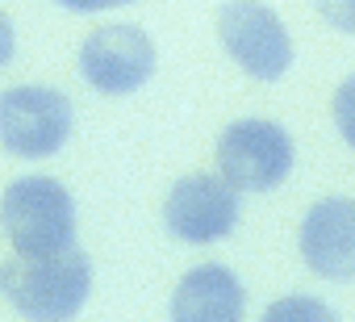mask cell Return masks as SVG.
Here are the masks:
<instances>
[{
	"label": "cell",
	"instance_id": "obj_1",
	"mask_svg": "<svg viewBox=\"0 0 355 322\" xmlns=\"http://www.w3.org/2000/svg\"><path fill=\"white\" fill-rule=\"evenodd\" d=\"M0 230L17 255H59L76 243V201L51 176H21L0 197Z\"/></svg>",
	"mask_w": 355,
	"mask_h": 322
},
{
	"label": "cell",
	"instance_id": "obj_2",
	"mask_svg": "<svg viewBox=\"0 0 355 322\" xmlns=\"http://www.w3.org/2000/svg\"><path fill=\"white\" fill-rule=\"evenodd\" d=\"M5 289L26 318H71L88 301L92 264L76 247L59 255H21V264H9Z\"/></svg>",
	"mask_w": 355,
	"mask_h": 322
},
{
	"label": "cell",
	"instance_id": "obj_3",
	"mask_svg": "<svg viewBox=\"0 0 355 322\" xmlns=\"http://www.w3.org/2000/svg\"><path fill=\"white\" fill-rule=\"evenodd\" d=\"M218 168L239 193H268L293 172V138L276 121L243 117L218 138Z\"/></svg>",
	"mask_w": 355,
	"mask_h": 322
},
{
	"label": "cell",
	"instance_id": "obj_4",
	"mask_svg": "<svg viewBox=\"0 0 355 322\" xmlns=\"http://www.w3.org/2000/svg\"><path fill=\"white\" fill-rule=\"evenodd\" d=\"M71 134V101L55 88L21 84L0 92V146L21 159L55 155Z\"/></svg>",
	"mask_w": 355,
	"mask_h": 322
},
{
	"label": "cell",
	"instance_id": "obj_5",
	"mask_svg": "<svg viewBox=\"0 0 355 322\" xmlns=\"http://www.w3.org/2000/svg\"><path fill=\"white\" fill-rule=\"evenodd\" d=\"M218 34L230 59L255 80H280L293 63V42L284 22L259 0H230L218 13Z\"/></svg>",
	"mask_w": 355,
	"mask_h": 322
},
{
	"label": "cell",
	"instance_id": "obj_6",
	"mask_svg": "<svg viewBox=\"0 0 355 322\" xmlns=\"http://www.w3.org/2000/svg\"><path fill=\"white\" fill-rule=\"evenodd\" d=\"M80 71L96 92L130 96L155 71V42L138 26H101L80 46Z\"/></svg>",
	"mask_w": 355,
	"mask_h": 322
},
{
	"label": "cell",
	"instance_id": "obj_7",
	"mask_svg": "<svg viewBox=\"0 0 355 322\" xmlns=\"http://www.w3.org/2000/svg\"><path fill=\"white\" fill-rule=\"evenodd\" d=\"M163 218L184 243H218L239 222V189L226 176H189L167 193Z\"/></svg>",
	"mask_w": 355,
	"mask_h": 322
},
{
	"label": "cell",
	"instance_id": "obj_8",
	"mask_svg": "<svg viewBox=\"0 0 355 322\" xmlns=\"http://www.w3.org/2000/svg\"><path fill=\"white\" fill-rule=\"evenodd\" d=\"M301 255L326 280H355V201L326 197L301 222Z\"/></svg>",
	"mask_w": 355,
	"mask_h": 322
},
{
	"label": "cell",
	"instance_id": "obj_9",
	"mask_svg": "<svg viewBox=\"0 0 355 322\" xmlns=\"http://www.w3.org/2000/svg\"><path fill=\"white\" fill-rule=\"evenodd\" d=\"M239 314H243V285L222 264H201L175 285L171 297L175 322H234Z\"/></svg>",
	"mask_w": 355,
	"mask_h": 322
},
{
	"label": "cell",
	"instance_id": "obj_10",
	"mask_svg": "<svg viewBox=\"0 0 355 322\" xmlns=\"http://www.w3.org/2000/svg\"><path fill=\"white\" fill-rule=\"evenodd\" d=\"M334 126H338L343 142L355 146V76L343 80L338 92H334Z\"/></svg>",
	"mask_w": 355,
	"mask_h": 322
},
{
	"label": "cell",
	"instance_id": "obj_11",
	"mask_svg": "<svg viewBox=\"0 0 355 322\" xmlns=\"http://www.w3.org/2000/svg\"><path fill=\"white\" fill-rule=\"evenodd\" d=\"M313 9L322 13L326 26H334L343 34H355V0H313Z\"/></svg>",
	"mask_w": 355,
	"mask_h": 322
},
{
	"label": "cell",
	"instance_id": "obj_12",
	"mask_svg": "<svg viewBox=\"0 0 355 322\" xmlns=\"http://www.w3.org/2000/svg\"><path fill=\"white\" fill-rule=\"evenodd\" d=\"M268 318H330V310L318 305L313 297H288V301H276Z\"/></svg>",
	"mask_w": 355,
	"mask_h": 322
},
{
	"label": "cell",
	"instance_id": "obj_13",
	"mask_svg": "<svg viewBox=\"0 0 355 322\" xmlns=\"http://www.w3.org/2000/svg\"><path fill=\"white\" fill-rule=\"evenodd\" d=\"M63 9H76V13H101V9H113V5H130V0H59Z\"/></svg>",
	"mask_w": 355,
	"mask_h": 322
},
{
	"label": "cell",
	"instance_id": "obj_14",
	"mask_svg": "<svg viewBox=\"0 0 355 322\" xmlns=\"http://www.w3.org/2000/svg\"><path fill=\"white\" fill-rule=\"evenodd\" d=\"M13 42H17V38H13V22L0 13V67L13 59Z\"/></svg>",
	"mask_w": 355,
	"mask_h": 322
}]
</instances>
